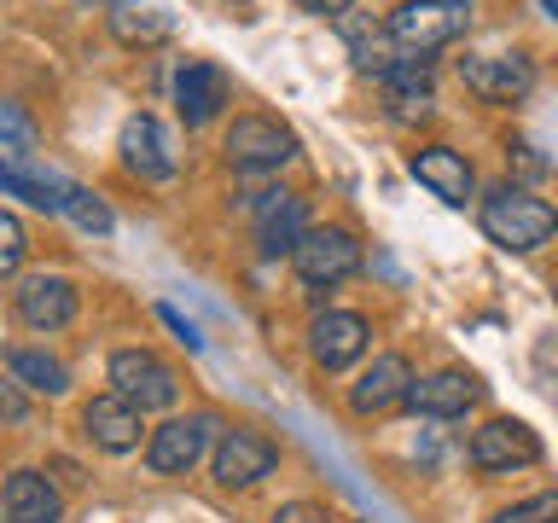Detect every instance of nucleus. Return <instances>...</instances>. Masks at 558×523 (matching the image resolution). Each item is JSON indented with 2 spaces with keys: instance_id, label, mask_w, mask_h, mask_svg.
Returning <instances> with one entry per match:
<instances>
[{
  "instance_id": "nucleus-6",
  "label": "nucleus",
  "mask_w": 558,
  "mask_h": 523,
  "mask_svg": "<svg viewBox=\"0 0 558 523\" xmlns=\"http://www.w3.org/2000/svg\"><path fill=\"white\" fill-rule=\"evenodd\" d=\"M465 24H471L465 0H401L384 29H390V41L401 52H436V47L460 41Z\"/></svg>"
},
{
  "instance_id": "nucleus-2",
  "label": "nucleus",
  "mask_w": 558,
  "mask_h": 523,
  "mask_svg": "<svg viewBox=\"0 0 558 523\" xmlns=\"http://www.w3.org/2000/svg\"><path fill=\"white\" fill-rule=\"evenodd\" d=\"M105 378H111V390L122 401H134L140 413H163V408L181 401V378H174V366L157 355V349H140V343L117 349L111 366H105Z\"/></svg>"
},
{
  "instance_id": "nucleus-4",
  "label": "nucleus",
  "mask_w": 558,
  "mask_h": 523,
  "mask_svg": "<svg viewBox=\"0 0 558 523\" xmlns=\"http://www.w3.org/2000/svg\"><path fill=\"white\" fill-rule=\"evenodd\" d=\"M291 268L308 291H331L361 273V239L349 227H308L291 251Z\"/></svg>"
},
{
  "instance_id": "nucleus-24",
  "label": "nucleus",
  "mask_w": 558,
  "mask_h": 523,
  "mask_svg": "<svg viewBox=\"0 0 558 523\" xmlns=\"http://www.w3.org/2000/svg\"><path fill=\"white\" fill-rule=\"evenodd\" d=\"M64 221H76L82 227V233H111V209H105V198H99V192H87V186H64Z\"/></svg>"
},
{
  "instance_id": "nucleus-9",
  "label": "nucleus",
  "mask_w": 558,
  "mask_h": 523,
  "mask_svg": "<svg viewBox=\"0 0 558 523\" xmlns=\"http://www.w3.org/2000/svg\"><path fill=\"white\" fill-rule=\"evenodd\" d=\"M465 460L477 471H523L541 460V436L523 418H483L465 442Z\"/></svg>"
},
{
  "instance_id": "nucleus-17",
  "label": "nucleus",
  "mask_w": 558,
  "mask_h": 523,
  "mask_svg": "<svg viewBox=\"0 0 558 523\" xmlns=\"http://www.w3.org/2000/svg\"><path fill=\"white\" fill-rule=\"evenodd\" d=\"M0 512H7V523H59L64 495L47 471L17 465V471H7V483H0Z\"/></svg>"
},
{
  "instance_id": "nucleus-28",
  "label": "nucleus",
  "mask_w": 558,
  "mask_h": 523,
  "mask_svg": "<svg viewBox=\"0 0 558 523\" xmlns=\"http://www.w3.org/2000/svg\"><path fill=\"white\" fill-rule=\"evenodd\" d=\"M0 139H7L12 151H29L35 146V122L17 111V105H0Z\"/></svg>"
},
{
  "instance_id": "nucleus-29",
  "label": "nucleus",
  "mask_w": 558,
  "mask_h": 523,
  "mask_svg": "<svg viewBox=\"0 0 558 523\" xmlns=\"http://www.w3.org/2000/svg\"><path fill=\"white\" fill-rule=\"evenodd\" d=\"M24 418H29V390H17L7 378L0 384V425H24Z\"/></svg>"
},
{
  "instance_id": "nucleus-12",
  "label": "nucleus",
  "mask_w": 558,
  "mask_h": 523,
  "mask_svg": "<svg viewBox=\"0 0 558 523\" xmlns=\"http://www.w3.org/2000/svg\"><path fill=\"white\" fill-rule=\"evenodd\" d=\"M366 343H373V326H366V314H355V308H326V314H314V326H308V355L320 373L355 366L366 355Z\"/></svg>"
},
{
  "instance_id": "nucleus-22",
  "label": "nucleus",
  "mask_w": 558,
  "mask_h": 523,
  "mask_svg": "<svg viewBox=\"0 0 558 523\" xmlns=\"http://www.w3.org/2000/svg\"><path fill=\"white\" fill-rule=\"evenodd\" d=\"M7 373L29 396H70V366L47 349H7Z\"/></svg>"
},
{
  "instance_id": "nucleus-20",
  "label": "nucleus",
  "mask_w": 558,
  "mask_h": 523,
  "mask_svg": "<svg viewBox=\"0 0 558 523\" xmlns=\"http://www.w3.org/2000/svg\"><path fill=\"white\" fill-rule=\"evenodd\" d=\"M105 29H111L122 47H157V41H169L174 17H169L163 0H111Z\"/></svg>"
},
{
  "instance_id": "nucleus-14",
  "label": "nucleus",
  "mask_w": 558,
  "mask_h": 523,
  "mask_svg": "<svg viewBox=\"0 0 558 523\" xmlns=\"http://www.w3.org/2000/svg\"><path fill=\"white\" fill-rule=\"evenodd\" d=\"M140 430H146V413H140L134 401H122L117 390L82 401V436L99 453H134L140 448Z\"/></svg>"
},
{
  "instance_id": "nucleus-26",
  "label": "nucleus",
  "mask_w": 558,
  "mask_h": 523,
  "mask_svg": "<svg viewBox=\"0 0 558 523\" xmlns=\"http://www.w3.org/2000/svg\"><path fill=\"white\" fill-rule=\"evenodd\" d=\"M488 523H558V495L547 488V495H530V500H512V506H500Z\"/></svg>"
},
{
  "instance_id": "nucleus-32",
  "label": "nucleus",
  "mask_w": 558,
  "mask_h": 523,
  "mask_svg": "<svg viewBox=\"0 0 558 523\" xmlns=\"http://www.w3.org/2000/svg\"><path fill=\"white\" fill-rule=\"evenodd\" d=\"M547 12H553V17H558V0H547Z\"/></svg>"
},
{
  "instance_id": "nucleus-25",
  "label": "nucleus",
  "mask_w": 558,
  "mask_h": 523,
  "mask_svg": "<svg viewBox=\"0 0 558 523\" xmlns=\"http://www.w3.org/2000/svg\"><path fill=\"white\" fill-rule=\"evenodd\" d=\"M24 256H29V233H24V221H17L12 209H0V279H12L17 268H24Z\"/></svg>"
},
{
  "instance_id": "nucleus-3",
  "label": "nucleus",
  "mask_w": 558,
  "mask_h": 523,
  "mask_svg": "<svg viewBox=\"0 0 558 523\" xmlns=\"http://www.w3.org/2000/svg\"><path fill=\"white\" fill-rule=\"evenodd\" d=\"M279 442L256 425H221L216 448H209V477L216 488H256L262 477H274Z\"/></svg>"
},
{
  "instance_id": "nucleus-1",
  "label": "nucleus",
  "mask_w": 558,
  "mask_h": 523,
  "mask_svg": "<svg viewBox=\"0 0 558 523\" xmlns=\"http://www.w3.org/2000/svg\"><path fill=\"white\" fill-rule=\"evenodd\" d=\"M477 227L500 251H541L558 233V209L547 198H535L530 186H495L477 204Z\"/></svg>"
},
{
  "instance_id": "nucleus-8",
  "label": "nucleus",
  "mask_w": 558,
  "mask_h": 523,
  "mask_svg": "<svg viewBox=\"0 0 558 523\" xmlns=\"http://www.w3.org/2000/svg\"><path fill=\"white\" fill-rule=\"evenodd\" d=\"M76 308H82V291H76L70 273H24L17 291H12V314L29 331H41V338L47 331H64L70 320H76Z\"/></svg>"
},
{
  "instance_id": "nucleus-23",
  "label": "nucleus",
  "mask_w": 558,
  "mask_h": 523,
  "mask_svg": "<svg viewBox=\"0 0 558 523\" xmlns=\"http://www.w3.org/2000/svg\"><path fill=\"white\" fill-rule=\"evenodd\" d=\"M338 24H343V41H349V52H355V64H361V70H373V76H384V70H390V64L401 59V47L390 41V29L373 24V17L343 12Z\"/></svg>"
},
{
  "instance_id": "nucleus-10",
  "label": "nucleus",
  "mask_w": 558,
  "mask_h": 523,
  "mask_svg": "<svg viewBox=\"0 0 558 523\" xmlns=\"http://www.w3.org/2000/svg\"><path fill=\"white\" fill-rule=\"evenodd\" d=\"M408 390H413L408 355L384 349V355H373V366H361V378L349 384V413L355 418H384V413L408 408Z\"/></svg>"
},
{
  "instance_id": "nucleus-30",
  "label": "nucleus",
  "mask_w": 558,
  "mask_h": 523,
  "mask_svg": "<svg viewBox=\"0 0 558 523\" xmlns=\"http://www.w3.org/2000/svg\"><path fill=\"white\" fill-rule=\"evenodd\" d=\"M157 320H163L169 331H174V338H181L186 349H198L204 338H198V326H192V320H181V308H169V303H157Z\"/></svg>"
},
{
  "instance_id": "nucleus-19",
  "label": "nucleus",
  "mask_w": 558,
  "mask_h": 523,
  "mask_svg": "<svg viewBox=\"0 0 558 523\" xmlns=\"http://www.w3.org/2000/svg\"><path fill=\"white\" fill-rule=\"evenodd\" d=\"M408 174L425 192H436L442 204H453L460 209L471 192H477V174H471V163H465V151H453V146H425V151H413L408 157Z\"/></svg>"
},
{
  "instance_id": "nucleus-7",
  "label": "nucleus",
  "mask_w": 558,
  "mask_h": 523,
  "mask_svg": "<svg viewBox=\"0 0 558 523\" xmlns=\"http://www.w3.org/2000/svg\"><path fill=\"white\" fill-rule=\"evenodd\" d=\"M221 151H227V163L244 169V174H268V169H286L291 157H296V134H291L279 117L251 111V117H233V129H227Z\"/></svg>"
},
{
  "instance_id": "nucleus-21",
  "label": "nucleus",
  "mask_w": 558,
  "mask_h": 523,
  "mask_svg": "<svg viewBox=\"0 0 558 523\" xmlns=\"http://www.w3.org/2000/svg\"><path fill=\"white\" fill-rule=\"evenodd\" d=\"M378 82H384V94H390L396 117H425L430 111V59L425 52H401Z\"/></svg>"
},
{
  "instance_id": "nucleus-15",
  "label": "nucleus",
  "mask_w": 558,
  "mask_h": 523,
  "mask_svg": "<svg viewBox=\"0 0 558 523\" xmlns=\"http://www.w3.org/2000/svg\"><path fill=\"white\" fill-rule=\"evenodd\" d=\"M477 401H483V378L465 373V366L425 373V378H413V390H408V408L425 413V418H465Z\"/></svg>"
},
{
  "instance_id": "nucleus-13",
  "label": "nucleus",
  "mask_w": 558,
  "mask_h": 523,
  "mask_svg": "<svg viewBox=\"0 0 558 523\" xmlns=\"http://www.w3.org/2000/svg\"><path fill=\"white\" fill-rule=\"evenodd\" d=\"M227 105H233V82H227L221 64L186 59L181 70H174V111H181L186 129H209Z\"/></svg>"
},
{
  "instance_id": "nucleus-11",
  "label": "nucleus",
  "mask_w": 558,
  "mask_h": 523,
  "mask_svg": "<svg viewBox=\"0 0 558 523\" xmlns=\"http://www.w3.org/2000/svg\"><path fill=\"white\" fill-rule=\"evenodd\" d=\"M460 82L488 105H518L535 87V64L523 59V52H465Z\"/></svg>"
},
{
  "instance_id": "nucleus-16",
  "label": "nucleus",
  "mask_w": 558,
  "mask_h": 523,
  "mask_svg": "<svg viewBox=\"0 0 558 523\" xmlns=\"http://www.w3.org/2000/svg\"><path fill=\"white\" fill-rule=\"evenodd\" d=\"M117 151H122V169L140 174V181H174V169H181V157H174L169 134H163V122L146 117V111L122 122Z\"/></svg>"
},
{
  "instance_id": "nucleus-33",
  "label": "nucleus",
  "mask_w": 558,
  "mask_h": 523,
  "mask_svg": "<svg viewBox=\"0 0 558 523\" xmlns=\"http://www.w3.org/2000/svg\"><path fill=\"white\" fill-rule=\"evenodd\" d=\"M553 296H558V285H553Z\"/></svg>"
},
{
  "instance_id": "nucleus-5",
  "label": "nucleus",
  "mask_w": 558,
  "mask_h": 523,
  "mask_svg": "<svg viewBox=\"0 0 558 523\" xmlns=\"http://www.w3.org/2000/svg\"><path fill=\"white\" fill-rule=\"evenodd\" d=\"M221 436V418L216 413H186V418H163L151 436H146V471L151 477H186L192 465L216 448Z\"/></svg>"
},
{
  "instance_id": "nucleus-31",
  "label": "nucleus",
  "mask_w": 558,
  "mask_h": 523,
  "mask_svg": "<svg viewBox=\"0 0 558 523\" xmlns=\"http://www.w3.org/2000/svg\"><path fill=\"white\" fill-rule=\"evenodd\" d=\"M296 7H308V12H320V17H343L355 0H296Z\"/></svg>"
},
{
  "instance_id": "nucleus-27",
  "label": "nucleus",
  "mask_w": 558,
  "mask_h": 523,
  "mask_svg": "<svg viewBox=\"0 0 558 523\" xmlns=\"http://www.w3.org/2000/svg\"><path fill=\"white\" fill-rule=\"evenodd\" d=\"M268 523H343L338 512H331L326 500H286Z\"/></svg>"
},
{
  "instance_id": "nucleus-18",
  "label": "nucleus",
  "mask_w": 558,
  "mask_h": 523,
  "mask_svg": "<svg viewBox=\"0 0 558 523\" xmlns=\"http://www.w3.org/2000/svg\"><path fill=\"white\" fill-rule=\"evenodd\" d=\"M251 227H256L262 256H291L296 239L308 233V204L296 192H262L251 209Z\"/></svg>"
}]
</instances>
